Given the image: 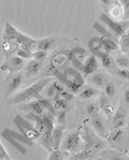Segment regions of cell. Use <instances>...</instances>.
<instances>
[{"label": "cell", "mask_w": 129, "mask_h": 160, "mask_svg": "<svg viewBox=\"0 0 129 160\" xmlns=\"http://www.w3.org/2000/svg\"><path fill=\"white\" fill-rule=\"evenodd\" d=\"M52 81L51 77H45L41 80L36 81L35 83L25 87L20 92H16L14 96L7 98V104H21V103H27L30 101H34L39 94H41L45 87L48 86V83Z\"/></svg>", "instance_id": "6da1fadb"}, {"label": "cell", "mask_w": 129, "mask_h": 160, "mask_svg": "<svg viewBox=\"0 0 129 160\" xmlns=\"http://www.w3.org/2000/svg\"><path fill=\"white\" fill-rule=\"evenodd\" d=\"M53 76L72 93H78L80 89L85 86V76L80 70L75 67H66L62 71L55 72Z\"/></svg>", "instance_id": "7a4b0ae2"}, {"label": "cell", "mask_w": 129, "mask_h": 160, "mask_svg": "<svg viewBox=\"0 0 129 160\" xmlns=\"http://www.w3.org/2000/svg\"><path fill=\"white\" fill-rule=\"evenodd\" d=\"M83 144L85 143H83V137L81 130H76L67 134L63 138L60 149L67 152L68 154H77L83 149Z\"/></svg>", "instance_id": "3957f363"}, {"label": "cell", "mask_w": 129, "mask_h": 160, "mask_svg": "<svg viewBox=\"0 0 129 160\" xmlns=\"http://www.w3.org/2000/svg\"><path fill=\"white\" fill-rule=\"evenodd\" d=\"M24 75L21 72H10L9 76L5 80V91H4V96L5 98H10L11 96H14L16 93V91L21 87L22 82H24Z\"/></svg>", "instance_id": "277c9868"}, {"label": "cell", "mask_w": 129, "mask_h": 160, "mask_svg": "<svg viewBox=\"0 0 129 160\" xmlns=\"http://www.w3.org/2000/svg\"><path fill=\"white\" fill-rule=\"evenodd\" d=\"M68 62H71L70 61V51H67V50H60V51H57L52 56V58L50 61L48 70L52 71L53 73L57 72V71H62L63 68L68 67L67 66Z\"/></svg>", "instance_id": "5b68a950"}, {"label": "cell", "mask_w": 129, "mask_h": 160, "mask_svg": "<svg viewBox=\"0 0 129 160\" xmlns=\"http://www.w3.org/2000/svg\"><path fill=\"white\" fill-rule=\"evenodd\" d=\"M101 20L109 28L113 35H116L118 39L129 29V20H112L108 15H102Z\"/></svg>", "instance_id": "8992f818"}, {"label": "cell", "mask_w": 129, "mask_h": 160, "mask_svg": "<svg viewBox=\"0 0 129 160\" xmlns=\"http://www.w3.org/2000/svg\"><path fill=\"white\" fill-rule=\"evenodd\" d=\"M107 142L108 144H111L116 150H123V148L126 147L127 143V132L124 128H119V129H113L109 134H107Z\"/></svg>", "instance_id": "52a82bcc"}, {"label": "cell", "mask_w": 129, "mask_h": 160, "mask_svg": "<svg viewBox=\"0 0 129 160\" xmlns=\"http://www.w3.org/2000/svg\"><path fill=\"white\" fill-rule=\"evenodd\" d=\"M89 51L85 50L82 47H73L72 50H70V61L72 62V65L75 66V68L77 70H82L85 62L87 58L89 57Z\"/></svg>", "instance_id": "ba28073f"}, {"label": "cell", "mask_w": 129, "mask_h": 160, "mask_svg": "<svg viewBox=\"0 0 129 160\" xmlns=\"http://www.w3.org/2000/svg\"><path fill=\"white\" fill-rule=\"evenodd\" d=\"M24 67H25V60H22L17 55H14L6 58V61L0 66V70L9 72H20L24 70Z\"/></svg>", "instance_id": "9c48e42d"}, {"label": "cell", "mask_w": 129, "mask_h": 160, "mask_svg": "<svg viewBox=\"0 0 129 160\" xmlns=\"http://www.w3.org/2000/svg\"><path fill=\"white\" fill-rule=\"evenodd\" d=\"M16 118L20 120V123H19V129L25 134V137H26L27 139H30V140H39V138H40V132H39L35 127H32L31 124H29L26 120L22 119L21 117H16Z\"/></svg>", "instance_id": "30bf717a"}, {"label": "cell", "mask_w": 129, "mask_h": 160, "mask_svg": "<svg viewBox=\"0 0 129 160\" xmlns=\"http://www.w3.org/2000/svg\"><path fill=\"white\" fill-rule=\"evenodd\" d=\"M93 55L101 61L102 66H103L106 70H108V71H111V72H114V70L117 68V66H116L114 58L111 56V53H107V52H104V51H97V52H94Z\"/></svg>", "instance_id": "8fae6325"}, {"label": "cell", "mask_w": 129, "mask_h": 160, "mask_svg": "<svg viewBox=\"0 0 129 160\" xmlns=\"http://www.w3.org/2000/svg\"><path fill=\"white\" fill-rule=\"evenodd\" d=\"M43 67V62H40V61H36V60H30L25 67H24V77L25 78H32L35 77Z\"/></svg>", "instance_id": "7c38bea8"}, {"label": "cell", "mask_w": 129, "mask_h": 160, "mask_svg": "<svg viewBox=\"0 0 129 160\" xmlns=\"http://www.w3.org/2000/svg\"><path fill=\"white\" fill-rule=\"evenodd\" d=\"M98 106H99V109L106 114L107 118H112V117H113L116 109H114V106L112 104L111 98H108L106 94H101V96H99Z\"/></svg>", "instance_id": "4fadbf2b"}, {"label": "cell", "mask_w": 129, "mask_h": 160, "mask_svg": "<svg viewBox=\"0 0 129 160\" xmlns=\"http://www.w3.org/2000/svg\"><path fill=\"white\" fill-rule=\"evenodd\" d=\"M112 128L113 129H119V128H124L127 124V112L123 107H118L117 111L114 112L113 117H112Z\"/></svg>", "instance_id": "5bb4252c"}, {"label": "cell", "mask_w": 129, "mask_h": 160, "mask_svg": "<svg viewBox=\"0 0 129 160\" xmlns=\"http://www.w3.org/2000/svg\"><path fill=\"white\" fill-rule=\"evenodd\" d=\"M98 68H99L98 58H97L94 55H91V56L87 58L86 62H85V65H83L81 72H82V75H83L85 77H89L91 75H93L94 72H97Z\"/></svg>", "instance_id": "9a60e30c"}, {"label": "cell", "mask_w": 129, "mask_h": 160, "mask_svg": "<svg viewBox=\"0 0 129 160\" xmlns=\"http://www.w3.org/2000/svg\"><path fill=\"white\" fill-rule=\"evenodd\" d=\"M19 108L22 111H26L27 113H32V114H37V116H43V113H45L43 107L37 99L30 101L27 103H21L19 106Z\"/></svg>", "instance_id": "2e32d148"}, {"label": "cell", "mask_w": 129, "mask_h": 160, "mask_svg": "<svg viewBox=\"0 0 129 160\" xmlns=\"http://www.w3.org/2000/svg\"><path fill=\"white\" fill-rule=\"evenodd\" d=\"M88 82L91 86H94L96 88H103L104 84L108 82V75L103 71H97L93 75H91L88 77Z\"/></svg>", "instance_id": "e0dca14e"}, {"label": "cell", "mask_w": 129, "mask_h": 160, "mask_svg": "<svg viewBox=\"0 0 129 160\" xmlns=\"http://www.w3.org/2000/svg\"><path fill=\"white\" fill-rule=\"evenodd\" d=\"M92 125H93L94 132H96L99 137H102V138L107 137V127H106V122H104L103 117H102L101 114H96V116L92 117Z\"/></svg>", "instance_id": "ac0fdd59"}, {"label": "cell", "mask_w": 129, "mask_h": 160, "mask_svg": "<svg viewBox=\"0 0 129 160\" xmlns=\"http://www.w3.org/2000/svg\"><path fill=\"white\" fill-rule=\"evenodd\" d=\"M17 43L21 48H25V50H29V51H35L36 50V43H37V40L25 35V34H21L19 32L17 35Z\"/></svg>", "instance_id": "d6986e66"}, {"label": "cell", "mask_w": 129, "mask_h": 160, "mask_svg": "<svg viewBox=\"0 0 129 160\" xmlns=\"http://www.w3.org/2000/svg\"><path fill=\"white\" fill-rule=\"evenodd\" d=\"M63 133H65V127L62 124L53 127V130H52V148H53V150H57L61 148V143L63 140Z\"/></svg>", "instance_id": "ffe728a7"}, {"label": "cell", "mask_w": 129, "mask_h": 160, "mask_svg": "<svg viewBox=\"0 0 129 160\" xmlns=\"http://www.w3.org/2000/svg\"><path fill=\"white\" fill-rule=\"evenodd\" d=\"M52 130H53V128H47L43 133L40 134V138H39L40 144L50 153L53 150V148H52Z\"/></svg>", "instance_id": "44dd1931"}, {"label": "cell", "mask_w": 129, "mask_h": 160, "mask_svg": "<svg viewBox=\"0 0 129 160\" xmlns=\"http://www.w3.org/2000/svg\"><path fill=\"white\" fill-rule=\"evenodd\" d=\"M19 48H20V46H19L17 42L10 41V40H4V39H2V53H4L5 58L16 55V51H17Z\"/></svg>", "instance_id": "7402d4cb"}, {"label": "cell", "mask_w": 129, "mask_h": 160, "mask_svg": "<svg viewBox=\"0 0 129 160\" xmlns=\"http://www.w3.org/2000/svg\"><path fill=\"white\" fill-rule=\"evenodd\" d=\"M56 46V40L55 38H42L40 40H37V43H36V51H51L53 50Z\"/></svg>", "instance_id": "603a6c76"}, {"label": "cell", "mask_w": 129, "mask_h": 160, "mask_svg": "<svg viewBox=\"0 0 129 160\" xmlns=\"http://www.w3.org/2000/svg\"><path fill=\"white\" fill-rule=\"evenodd\" d=\"M65 88H66V87H65L60 81H57L55 78V80H52L48 83L47 91H46V96L50 97V98H52V97H55L56 94H60Z\"/></svg>", "instance_id": "cb8c5ba5"}, {"label": "cell", "mask_w": 129, "mask_h": 160, "mask_svg": "<svg viewBox=\"0 0 129 160\" xmlns=\"http://www.w3.org/2000/svg\"><path fill=\"white\" fill-rule=\"evenodd\" d=\"M109 15H111V19L112 20H122L123 19V15H124V10H123V6L122 4L117 0V1H113L111 8H109Z\"/></svg>", "instance_id": "d4e9b609"}, {"label": "cell", "mask_w": 129, "mask_h": 160, "mask_svg": "<svg viewBox=\"0 0 129 160\" xmlns=\"http://www.w3.org/2000/svg\"><path fill=\"white\" fill-rule=\"evenodd\" d=\"M99 91L98 88H96L94 86H91V84H87V86H83L80 92H78V96L80 98L82 99H91V98H94L96 96H98Z\"/></svg>", "instance_id": "484cf974"}, {"label": "cell", "mask_w": 129, "mask_h": 160, "mask_svg": "<svg viewBox=\"0 0 129 160\" xmlns=\"http://www.w3.org/2000/svg\"><path fill=\"white\" fill-rule=\"evenodd\" d=\"M102 38V51L107 52V53H112V52H117L119 51V45L118 42L113 40H109V39H106L103 36Z\"/></svg>", "instance_id": "4316f807"}, {"label": "cell", "mask_w": 129, "mask_h": 160, "mask_svg": "<svg viewBox=\"0 0 129 160\" xmlns=\"http://www.w3.org/2000/svg\"><path fill=\"white\" fill-rule=\"evenodd\" d=\"M102 155L106 157L107 160H127V158L119 150H116V149H106V150H102Z\"/></svg>", "instance_id": "83f0119b"}, {"label": "cell", "mask_w": 129, "mask_h": 160, "mask_svg": "<svg viewBox=\"0 0 129 160\" xmlns=\"http://www.w3.org/2000/svg\"><path fill=\"white\" fill-rule=\"evenodd\" d=\"M52 104H53V107L56 108V111L58 112V111H66L67 109V107H68V101H66V99H63L62 97H60L58 94H56L55 97H52Z\"/></svg>", "instance_id": "f1b7e54d"}, {"label": "cell", "mask_w": 129, "mask_h": 160, "mask_svg": "<svg viewBox=\"0 0 129 160\" xmlns=\"http://www.w3.org/2000/svg\"><path fill=\"white\" fill-rule=\"evenodd\" d=\"M118 45H119V50H121L123 53L128 55L129 53V29L119 38Z\"/></svg>", "instance_id": "f546056e"}, {"label": "cell", "mask_w": 129, "mask_h": 160, "mask_svg": "<svg viewBox=\"0 0 129 160\" xmlns=\"http://www.w3.org/2000/svg\"><path fill=\"white\" fill-rule=\"evenodd\" d=\"M114 62H116V66L118 68H129V56L123 53V52L116 56Z\"/></svg>", "instance_id": "4dcf8cb0"}, {"label": "cell", "mask_w": 129, "mask_h": 160, "mask_svg": "<svg viewBox=\"0 0 129 160\" xmlns=\"http://www.w3.org/2000/svg\"><path fill=\"white\" fill-rule=\"evenodd\" d=\"M88 51H91L92 53L102 51V38H92L88 41Z\"/></svg>", "instance_id": "1f68e13d"}, {"label": "cell", "mask_w": 129, "mask_h": 160, "mask_svg": "<svg viewBox=\"0 0 129 160\" xmlns=\"http://www.w3.org/2000/svg\"><path fill=\"white\" fill-rule=\"evenodd\" d=\"M70 157V154L62 149H57V150H52L48 155L47 160H67Z\"/></svg>", "instance_id": "d6a6232c"}, {"label": "cell", "mask_w": 129, "mask_h": 160, "mask_svg": "<svg viewBox=\"0 0 129 160\" xmlns=\"http://www.w3.org/2000/svg\"><path fill=\"white\" fill-rule=\"evenodd\" d=\"M94 29L97 30V31H99L101 34H102V36L103 38H106V39H109V40H113L116 41V42H119V39L116 36V35H113L112 32H109L107 29H104L101 24H94Z\"/></svg>", "instance_id": "836d02e7"}, {"label": "cell", "mask_w": 129, "mask_h": 160, "mask_svg": "<svg viewBox=\"0 0 129 160\" xmlns=\"http://www.w3.org/2000/svg\"><path fill=\"white\" fill-rule=\"evenodd\" d=\"M103 94H106L108 98H113L117 94V87L113 82H107L103 87Z\"/></svg>", "instance_id": "e575fe53"}, {"label": "cell", "mask_w": 129, "mask_h": 160, "mask_svg": "<svg viewBox=\"0 0 129 160\" xmlns=\"http://www.w3.org/2000/svg\"><path fill=\"white\" fill-rule=\"evenodd\" d=\"M32 51H29V50H25V48H19L17 51H16V55L19 56V57H21L22 60H32Z\"/></svg>", "instance_id": "d590c367"}, {"label": "cell", "mask_w": 129, "mask_h": 160, "mask_svg": "<svg viewBox=\"0 0 129 160\" xmlns=\"http://www.w3.org/2000/svg\"><path fill=\"white\" fill-rule=\"evenodd\" d=\"M99 106H98V103H94V102H92V103H89L88 106H87V113H88V116L89 117H93V116H96V114H99Z\"/></svg>", "instance_id": "8d00e7d4"}, {"label": "cell", "mask_w": 129, "mask_h": 160, "mask_svg": "<svg viewBox=\"0 0 129 160\" xmlns=\"http://www.w3.org/2000/svg\"><path fill=\"white\" fill-rule=\"evenodd\" d=\"M113 73H116L118 77L123 78L124 81H129V68H118L117 67Z\"/></svg>", "instance_id": "74e56055"}, {"label": "cell", "mask_w": 129, "mask_h": 160, "mask_svg": "<svg viewBox=\"0 0 129 160\" xmlns=\"http://www.w3.org/2000/svg\"><path fill=\"white\" fill-rule=\"evenodd\" d=\"M46 58H47V52L46 51H35L32 53V60H36V61H40V62L45 63Z\"/></svg>", "instance_id": "f35d334b"}, {"label": "cell", "mask_w": 129, "mask_h": 160, "mask_svg": "<svg viewBox=\"0 0 129 160\" xmlns=\"http://www.w3.org/2000/svg\"><path fill=\"white\" fill-rule=\"evenodd\" d=\"M124 10V15H123V20H129V0H118Z\"/></svg>", "instance_id": "ab89813d"}, {"label": "cell", "mask_w": 129, "mask_h": 160, "mask_svg": "<svg viewBox=\"0 0 129 160\" xmlns=\"http://www.w3.org/2000/svg\"><path fill=\"white\" fill-rule=\"evenodd\" d=\"M58 96H60V97H62L63 99L68 101V102L73 99V93H72V92H70L67 88H65V89H63V91H62V92H61Z\"/></svg>", "instance_id": "60d3db41"}, {"label": "cell", "mask_w": 129, "mask_h": 160, "mask_svg": "<svg viewBox=\"0 0 129 160\" xmlns=\"http://www.w3.org/2000/svg\"><path fill=\"white\" fill-rule=\"evenodd\" d=\"M66 118V111H58L56 114V119L58 120V123H63Z\"/></svg>", "instance_id": "b9f144b4"}, {"label": "cell", "mask_w": 129, "mask_h": 160, "mask_svg": "<svg viewBox=\"0 0 129 160\" xmlns=\"http://www.w3.org/2000/svg\"><path fill=\"white\" fill-rule=\"evenodd\" d=\"M10 157L7 154V152L5 150V148H0V160H9Z\"/></svg>", "instance_id": "7bdbcfd3"}, {"label": "cell", "mask_w": 129, "mask_h": 160, "mask_svg": "<svg viewBox=\"0 0 129 160\" xmlns=\"http://www.w3.org/2000/svg\"><path fill=\"white\" fill-rule=\"evenodd\" d=\"M123 99H124V102L129 104V89H126L124 91V93H123Z\"/></svg>", "instance_id": "ee69618b"}, {"label": "cell", "mask_w": 129, "mask_h": 160, "mask_svg": "<svg viewBox=\"0 0 129 160\" xmlns=\"http://www.w3.org/2000/svg\"><path fill=\"white\" fill-rule=\"evenodd\" d=\"M99 1H101V4H102L104 8L111 6V5H112V2H113V0H99Z\"/></svg>", "instance_id": "f6af8a7d"}, {"label": "cell", "mask_w": 129, "mask_h": 160, "mask_svg": "<svg viewBox=\"0 0 129 160\" xmlns=\"http://www.w3.org/2000/svg\"><path fill=\"white\" fill-rule=\"evenodd\" d=\"M94 160H107V158H106V157H103V155L101 154V155L96 157V158H94Z\"/></svg>", "instance_id": "bcb514c9"}, {"label": "cell", "mask_w": 129, "mask_h": 160, "mask_svg": "<svg viewBox=\"0 0 129 160\" xmlns=\"http://www.w3.org/2000/svg\"><path fill=\"white\" fill-rule=\"evenodd\" d=\"M0 148H4V145L1 144V142H0Z\"/></svg>", "instance_id": "7dc6e473"}, {"label": "cell", "mask_w": 129, "mask_h": 160, "mask_svg": "<svg viewBox=\"0 0 129 160\" xmlns=\"http://www.w3.org/2000/svg\"><path fill=\"white\" fill-rule=\"evenodd\" d=\"M9 160H11V159H9Z\"/></svg>", "instance_id": "c3c4849f"}]
</instances>
